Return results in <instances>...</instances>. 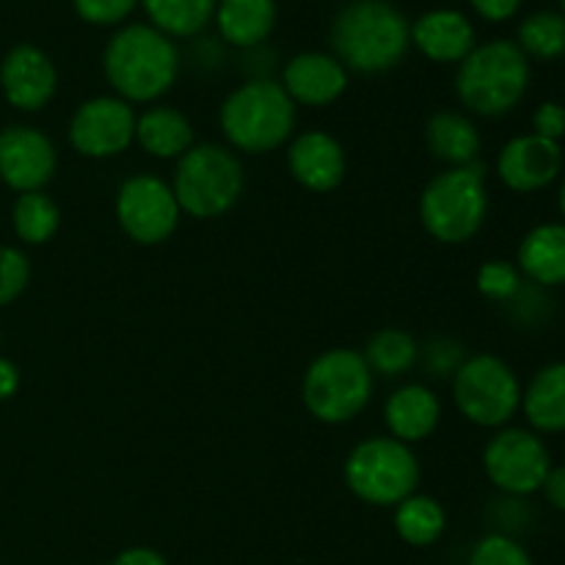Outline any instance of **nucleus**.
Masks as SVG:
<instances>
[{
  "label": "nucleus",
  "instance_id": "nucleus-13",
  "mask_svg": "<svg viewBox=\"0 0 565 565\" xmlns=\"http://www.w3.org/2000/svg\"><path fill=\"white\" fill-rule=\"evenodd\" d=\"M58 169V152L50 136L28 125L0 130V182L14 193L44 191Z\"/></svg>",
  "mask_w": 565,
  "mask_h": 565
},
{
  "label": "nucleus",
  "instance_id": "nucleus-27",
  "mask_svg": "<svg viewBox=\"0 0 565 565\" xmlns=\"http://www.w3.org/2000/svg\"><path fill=\"white\" fill-rule=\"evenodd\" d=\"M364 362L381 379H401L419 362V342L406 329H381L362 351Z\"/></svg>",
  "mask_w": 565,
  "mask_h": 565
},
{
  "label": "nucleus",
  "instance_id": "nucleus-2",
  "mask_svg": "<svg viewBox=\"0 0 565 565\" xmlns=\"http://www.w3.org/2000/svg\"><path fill=\"white\" fill-rule=\"evenodd\" d=\"M105 81L116 97L130 105H149L171 92L180 75L174 39L152 25H127L110 36L103 53Z\"/></svg>",
  "mask_w": 565,
  "mask_h": 565
},
{
  "label": "nucleus",
  "instance_id": "nucleus-31",
  "mask_svg": "<svg viewBox=\"0 0 565 565\" xmlns=\"http://www.w3.org/2000/svg\"><path fill=\"white\" fill-rule=\"evenodd\" d=\"M467 565H535L530 552L505 533H489L472 546Z\"/></svg>",
  "mask_w": 565,
  "mask_h": 565
},
{
  "label": "nucleus",
  "instance_id": "nucleus-18",
  "mask_svg": "<svg viewBox=\"0 0 565 565\" xmlns=\"http://www.w3.org/2000/svg\"><path fill=\"white\" fill-rule=\"evenodd\" d=\"M412 44L434 64H461L475 50V28L456 9H436L412 25Z\"/></svg>",
  "mask_w": 565,
  "mask_h": 565
},
{
  "label": "nucleus",
  "instance_id": "nucleus-10",
  "mask_svg": "<svg viewBox=\"0 0 565 565\" xmlns=\"http://www.w3.org/2000/svg\"><path fill=\"white\" fill-rule=\"evenodd\" d=\"M552 469L546 441L530 428L494 430L483 447V472L497 491L508 497H530L541 491Z\"/></svg>",
  "mask_w": 565,
  "mask_h": 565
},
{
  "label": "nucleus",
  "instance_id": "nucleus-40",
  "mask_svg": "<svg viewBox=\"0 0 565 565\" xmlns=\"http://www.w3.org/2000/svg\"><path fill=\"white\" fill-rule=\"evenodd\" d=\"M557 204H561V215H563V224H565V180L561 185V193H557Z\"/></svg>",
  "mask_w": 565,
  "mask_h": 565
},
{
  "label": "nucleus",
  "instance_id": "nucleus-42",
  "mask_svg": "<svg viewBox=\"0 0 565 565\" xmlns=\"http://www.w3.org/2000/svg\"><path fill=\"white\" fill-rule=\"evenodd\" d=\"M0 348H3V334H0Z\"/></svg>",
  "mask_w": 565,
  "mask_h": 565
},
{
  "label": "nucleus",
  "instance_id": "nucleus-23",
  "mask_svg": "<svg viewBox=\"0 0 565 565\" xmlns=\"http://www.w3.org/2000/svg\"><path fill=\"white\" fill-rule=\"evenodd\" d=\"M136 143L158 160H180L193 147V125L171 105H152L136 119Z\"/></svg>",
  "mask_w": 565,
  "mask_h": 565
},
{
  "label": "nucleus",
  "instance_id": "nucleus-37",
  "mask_svg": "<svg viewBox=\"0 0 565 565\" xmlns=\"http://www.w3.org/2000/svg\"><path fill=\"white\" fill-rule=\"evenodd\" d=\"M541 491H544L546 502H550L552 508H557V511L565 513V463L550 469Z\"/></svg>",
  "mask_w": 565,
  "mask_h": 565
},
{
  "label": "nucleus",
  "instance_id": "nucleus-1",
  "mask_svg": "<svg viewBox=\"0 0 565 565\" xmlns=\"http://www.w3.org/2000/svg\"><path fill=\"white\" fill-rule=\"evenodd\" d=\"M331 47L348 72L384 75L406 58L412 22L390 0H353L331 22Z\"/></svg>",
  "mask_w": 565,
  "mask_h": 565
},
{
  "label": "nucleus",
  "instance_id": "nucleus-15",
  "mask_svg": "<svg viewBox=\"0 0 565 565\" xmlns=\"http://www.w3.org/2000/svg\"><path fill=\"white\" fill-rule=\"evenodd\" d=\"M563 171L561 143L535 132L511 138L497 154V177L513 193H539L557 182Z\"/></svg>",
  "mask_w": 565,
  "mask_h": 565
},
{
  "label": "nucleus",
  "instance_id": "nucleus-35",
  "mask_svg": "<svg viewBox=\"0 0 565 565\" xmlns=\"http://www.w3.org/2000/svg\"><path fill=\"white\" fill-rule=\"evenodd\" d=\"M533 132L546 141L561 143L565 138V105L552 103V99L541 103L533 114Z\"/></svg>",
  "mask_w": 565,
  "mask_h": 565
},
{
  "label": "nucleus",
  "instance_id": "nucleus-17",
  "mask_svg": "<svg viewBox=\"0 0 565 565\" xmlns=\"http://www.w3.org/2000/svg\"><path fill=\"white\" fill-rule=\"evenodd\" d=\"M279 83L296 108H329L345 94L348 70L331 53L307 50L287 61Z\"/></svg>",
  "mask_w": 565,
  "mask_h": 565
},
{
  "label": "nucleus",
  "instance_id": "nucleus-7",
  "mask_svg": "<svg viewBox=\"0 0 565 565\" xmlns=\"http://www.w3.org/2000/svg\"><path fill=\"white\" fill-rule=\"evenodd\" d=\"M375 390L373 370L362 351L331 348L307 367L301 381L303 408L318 423L345 425L367 408Z\"/></svg>",
  "mask_w": 565,
  "mask_h": 565
},
{
  "label": "nucleus",
  "instance_id": "nucleus-29",
  "mask_svg": "<svg viewBox=\"0 0 565 565\" xmlns=\"http://www.w3.org/2000/svg\"><path fill=\"white\" fill-rule=\"evenodd\" d=\"M516 44L527 58L555 61L565 55L563 11H535L519 25Z\"/></svg>",
  "mask_w": 565,
  "mask_h": 565
},
{
  "label": "nucleus",
  "instance_id": "nucleus-33",
  "mask_svg": "<svg viewBox=\"0 0 565 565\" xmlns=\"http://www.w3.org/2000/svg\"><path fill=\"white\" fill-rule=\"evenodd\" d=\"M75 14L88 25L110 28L125 22L138 6V0H72Z\"/></svg>",
  "mask_w": 565,
  "mask_h": 565
},
{
  "label": "nucleus",
  "instance_id": "nucleus-21",
  "mask_svg": "<svg viewBox=\"0 0 565 565\" xmlns=\"http://www.w3.org/2000/svg\"><path fill=\"white\" fill-rule=\"evenodd\" d=\"M425 147L430 158L445 163L447 169H461V166L478 163L483 138L469 116L458 110H439L425 125Z\"/></svg>",
  "mask_w": 565,
  "mask_h": 565
},
{
  "label": "nucleus",
  "instance_id": "nucleus-5",
  "mask_svg": "<svg viewBox=\"0 0 565 565\" xmlns=\"http://www.w3.org/2000/svg\"><path fill=\"white\" fill-rule=\"evenodd\" d=\"M489 215V188L480 163L445 169L419 193V221L423 230L441 246L469 243Z\"/></svg>",
  "mask_w": 565,
  "mask_h": 565
},
{
  "label": "nucleus",
  "instance_id": "nucleus-4",
  "mask_svg": "<svg viewBox=\"0 0 565 565\" xmlns=\"http://www.w3.org/2000/svg\"><path fill=\"white\" fill-rule=\"evenodd\" d=\"M530 86V58L511 39L475 44L458 64L456 94L463 108L483 119L508 116L524 99Z\"/></svg>",
  "mask_w": 565,
  "mask_h": 565
},
{
  "label": "nucleus",
  "instance_id": "nucleus-38",
  "mask_svg": "<svg viewBox=\"0 0 565 565\" xmlns=\"http://www.w3.org/2000/svg\"><path fill=\"white\" fill-rule=\"evenodd\" d=\"M110 565H169L166 557L152 546H130V550L119 552Z\"/></svg>",
  "mask_w": 565,
  "mask_h": 565
},
{
  "label": "nucleus",
  "instance_id": "nucleus-8",
  "mask_svg": "<svg viewBox=\"0 0 565 565\" xmlns=\"http://www.w3.org/2000/svg\"><path fill=\"white\" fill-rule=\"evenodd\" d=\"M342 475L348 491L359 502L373 508H395L406 497L417 494L423 469L412 445H403L392 436H373L359 441L348 452Z\"/></svg>",
  "mask_w": 565,
  "mask_h": 565
},
{
  "label": "nucleus",
  "instance_id": "nucleus-14",
  "mask_svg": "<svg viewBox=\"0 0 565 565\" xmlns=\"http://www.w3.org/2000/svg\"><path fill=\"white\" fill-rule=\"evenodd\" d=\"M0 88L11 108L33 114L53 103L58 70L36 44H17L0 61Z\"/></svg>",
  "mask_w": 565,
  "mask_h": 565
},
{
  "label": "nucleus",
  "instance_id": "nucleus-39",
  "mask_svg": "<svg viewBox=\"0 0 565 565\" xmlns=\"http://www.w3.org/2000/svg\"><path fill=\"white\" fill-rule=\"evenodd\" d=\"M20 367L11 359L0 356V403L11 401L20 392Z\"/></svg>",
  "mask_w": 565,
  "mask_h": 565
},
{
  "label": "nucleus",
  "instance_id": "nucleus-12",
  "mask_svg": "<svg viewBox=\"0 0 565 565\" xmlns=\"http://www.w3.org/2000/svg\"><path fill=\"white\" fill-rule=\"evenodd\" d=\"M138 114L116 94L92 97L77 105L70 119V147L88 160H108L136 143Z\"/></svg>",
  "mask_w": 565,
  "mask_h": 565
},
{
  "label": "nucleus",
  "instance_id": "nucleus-24",
  "mask_svg": "<svg viewBox=\"0 0 565 565\" xmlns=\"http://www.w3.org/2000/svg\"><path fill=\"white\" fill-rule=\"evenodd\" d=\"M213 20L226 44L252 50L274 31L276 0H218Z\"/></svg>",
  "mask_w": 565,
  "mask_h": 565
},
{
  "label": "nucleus",
  "instance_id": "nucleus-20",
  "mask_svg": "<svg viewBox=\"0 0 565 565\" xmlns=\"http://www.w3.org/2000/svg\"><path fill=\"white\" fill-rule=\"evenodd\" d=\"M516 268L535 287L565 285V224H539L522 237L516 252Z\"/></svg>",
  "mask_w": 565,
  "mask_h": 565
},
{
  "label": "nucleus",
  "instance_id": "nucleus-25",
  "mask_svg": "<svg viewBox=\"0 0 565 565\" xmlns=\"http://www.w3.org/2000/svg\"><path fill=\"white\" fill-rule=\"evenodd\" d=\"M392 524H395V533L403 544L414 546V550H425V546H434L445 535L447 513L434 497L412 494L401 505H395Z\"/></svg>",
  "mask_w": 565,
  "mask_h": 565
},
{
  "label": "nucleus",
  "instance_id": "nucleus-30",
  "mask_svg": "<svg viewBox=\"0 0 565 565\" xmlns=\"http://www.w3.org/2000/svg\"><path fill=\"white\" fill-rule=\"evenodd\" d=\"M475 285H478V292L486 301L511 303L513 298L522 292L524 276L522 270L513 263H508V259H489V263L480 265Z\"/></svg>",
  "mask_w": 565,
  "mask_h": 565
},
{
  "label": "nucleus",
  "instance_id": "nucleus-36",
  "mask_svg": "<svg viewBox=\"0 0 565 565\" xmlns=\"http://www.w3.org/2000/svg\"><path fill=\"white\" fill-rule=\"evenodd\" d=\"M472 9L489 22H505L519 11L524 0H469Z\"/></svg>",
  "mask_w": 565,
  "mask_h": 565
},
{
  "label": "nucleus",
  "instance_id": "nucleus-41",
  "mask_svg": "<svg viewBox=\"0 0 565 565\" xmlns=\"http://www.w3.org/2000/svg\"><path fill=\"white\" fill-rule=\"evenodd\" d=\"M561 6H563V17H565V0H561Z\"/></svg>",
  "mask_w": 565,
  "mask_h": 565
},
{
  "label": "nucleus",
  "instance_id": "nucleus-19",
  "mask_svg": "<svg viewBox=\"0 0 565 565\" xmlns=\"http://www.w3.org/2000/svg\"><path fill=\"white\" fill-rule=\"evenodd\" d=\"M441 423V401L425 384H403L386 397L384 425L403 445L425 441Z\"/></svg>",
  "mask_w": 565,
  "mask_h": 565
},
{
  "label": "nucleus",
  "instance_id": "nucleus-9",
  "mask_svg": "<svg viewBox=\"0 0 565 565\" xmlns=\"http://www.w3.org/2000/svg\"><path fill=\"white\" fill-rule=\"evenodd\" d=\"M452 401L467 423L500 430L522 408V384L508 362L494 353L467 356L450 379Z\"/></svg>",
  "mask_w": 565,
  "mask_h": 565
},
{
  "label": "nucleus",
  "instance_id": "nucleus-11",
  "mask_svg": "<svg viewBox=\"0 0 565 565\" xmlns=\"http://www.w3.org/2000/svg\"><path fill=\"white\" fill-rule=\"evenodd\" d=\"M116 221L138 246H160L171 241L182 218L171 182L154 174H136L116 191Z\"/></svg>",
  "mask_w": 565,
  "mask_h": 565
},
{
  "label": "nucleus",
  "instance_id": "nucleus-6",
  "mask_svg": "<svg viewBox=\"0 0 565 565\" xmlns=\"http://www.w3.org/2000/svg\"><path fill=\"white\" fill-rule=\"evenodd\" d=\"M243 188H246V174L241 158L221 143H193L177 160L171 177V191L182 215L196 221L221 218L230 213L241 202Z\"/></svg>",
  "mask_w": 565,
  "mask_h": 565
},
{
  "label": "nucleus",
  "instance_id": "nucleus-16",
  "mask_svg": "<svg viewBox=\"0 0 565 565\" xmlns=\"http://www.w3.org/2000/svg\"><path fill=\"white\" fill-rule=\"evenodd\" d=\"M292 180L312 193H331L345 182L348 158L342 143L326 130H303L287 147Z\"/></svg>",
  "mask_w": 565,
  "mask_h": 565
},
{
  "label": "nucleus",
  "instance_id": "nucleus-34",
  "mask_svg": "<svg viewBox=\"0 0 565 565\" xmlns=\"http://www.w3.org/2000/svg\"><path fill=\"white\" fill-rule=\"evenodd\" d=\"M419 356H425V370L428 375H439V379H452L456 370L461 367L463 356V348L458 345L456 340H434L428 348H419Z\"/></svg>",
  "mask_w": 565,
  "mask_h": 565
},
{
  "label": "nucleus",
  "instance_id": "nucleus-26",
  "mask_svg": "<svg viewBox=\"0 0 565 565\" xmlns=\"http://www.w3.org/2000/svg\"><path fill=\"white\" fill-rule=\"evenodd\" d=\"M149 17V25L169 39L196 36L215 17L218 0H138Z\"/></svg>",
  "mask_w": 565,
  "mask_h": 565
},
{
  "label": "nucleus",
  "instance_id": "nucleus-3",
  "mask_svg": "<svg viewBox=\"0 0 565 565\" xmlns=\"http://www.w3.org/2000/svg\"><path fill=\"white\" fill-rule=\"evenodd\" d=\"M298 108L279 81L254 77L226 94L218 127L232 152L268 154L285 147L296 132Z\"/></svg>",
  "mask_w": 565,
  "mask_h": 565
},
{
  "label": "nucleus",
  "instance_id": "nucleus-28",
  "mask_svg": "<svg viewBox=\"0 0 565 565\" xmlns=\"http://www.w3.org/2000/svg\"><path fill=\"white\" fill-rule=\"evenodd\" d=\"M11 226L14 235L28 246H44L61 230V210L44 191L20 193L11 207Z\"/></svg>",
  "mask_w": 565,
  "mask_h": 565
},
{
  "label": "nucleus",
  "instance_id": "nucleus-22",
  "mask_svg": "<svg viewBox=\"0 0 565 565\" xmlns=\"http://www.w3.org/2000/svg\"><path fill=\"white\" fill-rule=\"evenodd\" d=\"M535 434H565V362H550L522 390V408Z\"/></svg>",
  "mask_w": 565,
  "mask_h": 565
},
{
  "label": "nucleus",
  "instance_id": "nucleus-32",
  "mask_svg": "<svg viewBox=\"0 0 565 565\" xmlns=\"http://www.w3.org/2000/svg\"><path fill=\"white\" fill-rule=\"evenodd\" d=\"M31 285V259L17 246H0V307L14 303Z\"/></svg>",
  "mask_w": 565,
  "mask_h": 565
}]
</instances>
